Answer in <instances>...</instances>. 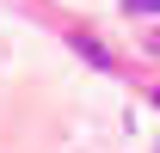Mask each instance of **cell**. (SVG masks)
<instances>
[{
	"label": "cell",
	"instance_id": "cell-1",
	"mask_svg": "<svg viewBox=\"0 0 160 153\" xmlns=\"http://www.w3.org/2000/svg\"><path fill=\"white\" fill-rule=\"evenodd\" d=\"M74 49H80L86 61H92V67H117V61H111V49H105L99 37H86V31H74Z\"/></svg>",
	"mask_w": 160,
	"mask_h": 153
},
{
	"label": "cell",
	"instance_id": "cell-2",
	"mask_svg": "<svg viewBox=\"0 0 160 153\" xmlns=\"http://www.w3.org/2000/svg\"><path fill=\"white\" fill-rule=\"evenodd\" d=\"M123 12H142V19H154V12H160V0H123Z\"/></svg>",
	"mask_w": 160,
	"mask_h": 153
},
{
	"label": "cell",
	"instance_id": "cell-3",
	"mask_svg": "<svg viewBox=\"0 0 160 153\" xmlns=\"http://www.w3.org/2000/svg\"><path fill=\"white\" fill-rule=\"evenodd\" d=\"M154 49H160V31H154Z\"/></svg>",
	"mask_w": 160,
	"mask_h": 153
},
{
	"label": "cell",
	"instance_id": "cell-4",
	"mask_svg": "<svg viewBox=\"0 0 160 153\" xmlns=\"http://www.w3.org/2000/svg\"><path fill=\"white\" fill-rule=\"evenodd\" d=\"M154 104H160V86H154Z\"/></svg>",
	"mask_w": 160,
	"mask_h": 153
}]
</instances>
